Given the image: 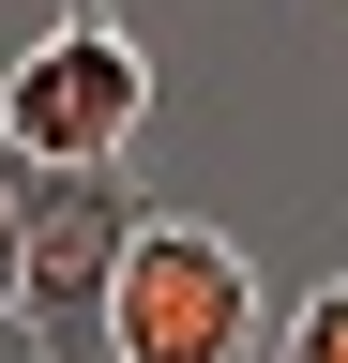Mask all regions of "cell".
<instances>
[{
    "mask_svg": "<svg viewBox=\"0 0 348 363\" xmlns=\"http://www.w3.org/2000/svg\"><path fill=\"white\" fill-rule=\"evenodd\" d=\"M0 121H16L30 167H106V152H137L152 61H137V30H121V0H61V16L16 45V76H0Z\"/></svg>",
    "mask_w": 348,
    "mask_h": 363,
    "instance_id": "6da1fadb",
    "label": "cell"
},
{
    "mask_svg": "<svg viewBox=\"0 0 348 363\" xmlns=\"http://www.w3.org/2000/svg\"><path fill=\"white\" fill-rule=\"evenodd\" d=\"M137 167H30V227H16V303H30V333H46L61 363H106V288H121V257H137Z\"/></svg>",
    "mask_w": 348,
    "mask_h": 363,
    "instance_id": "7a4b0ae2",
    "label": "cell"
},
{
    "mask_svg": "<svg viewBox=\"0 0 348 363\" xmlns=\"http://www.w3.org/2000/svg\"><path fill=\"white\" fill-rule=\"evenodd\" d=\"M257 348V257L197 212H152L106 288V363H242Z\"/></svg>",
    "mask_w": 348,
    "mask_h": 363,
    "instance_id": "3957f363",
    "label": "cell"
},
{
    "mask_svg": "<svg viewBox=\"0 0 348 363\" xmlns=\"http://www.w3.org/2000/svg\"><path fill=\"white\" fill-rule=\"evenodd\" d=\"M273 363H348V272H318V303L273 333Z\"/></svg>",
    "mask_w": 348,
    "mask_h": 363,
    "instance_id": "277c9868",
    "label": "cell"
},
{
    "mask_svg": "<svg viewBox=\"0 0 348 363\" xmlns=\"http://www.w3.org/2000/svg\"><path fill=\"white\" fill-rule=\"evenodd\" d=\"M16 227H30V152H16V121H0V288H16Z\"/></svg>",
    "mask_w": 348,
    "mask_h": 363,
    "instance_id": "5b68a950",
    "label": "cell"
},
{
    "mask_svg": "<svg viewBox=\"0 0 348 363\" xmlns=\"http://www.w3.org/2000/svg\"><path fill=\"white\" fill-rule=\"evenodd\" d=\"M0 363H61L46 333H30V303H16V288H0Z\"/></svg>",
    "mask_w": 348,
    "mask_h": 363,
    "instance_id": "8992f818",
    "label": "cell"
}]
</instances>
